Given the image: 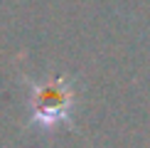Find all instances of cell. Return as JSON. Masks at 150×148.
<instances>
[{"label": "cell", "mask_w": 150, "mask_h": 148, "mask_svg": "<svg viewBox=\"0 0 150 148\" xmlns=\"http://www.w3.org/2000/svg\"><path fill=\"white\" fill-rule=\"evenodd\" d=\"M74 79L71 77H47L42 82H30V116L32 126L54 128L71 123L74 111Z\"/></svg>", "instance_id": "6da1fadb"}]
</instances>
